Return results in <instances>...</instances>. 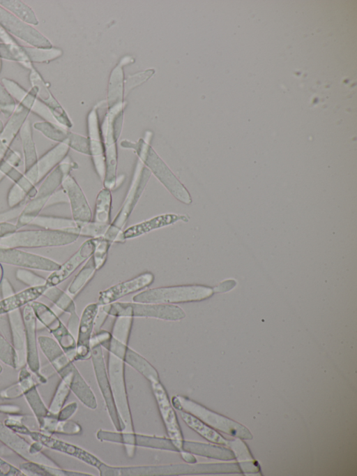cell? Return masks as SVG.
<instances>
[{
	"instance_id": "26",
	"label": "cell",
	"mask_w": 357,
	"mask_h": 476,
	"mask_svg": "<svg viewBox=\"0 0 357 476\" xmlns=\"http://www.w3.org/2000/svg\"><path fill=\"white\" fill-rule=\"evenodd\" d=\"M18 382L23 390V395L38 423L49 415V411L39 395L32 373L26 365L22 366L20 370Z\"/></svg>"
},
{
	"instance_id": "53",
	"label": "cell",
	"mask_w": 357,
	"mask_h": 476,
	"mask_svg": "<svg viewBox=\"0 0 357 476\" xmlns=\"http://www.w3.org/2000/svg\"><path fill=\"white\" fill-rule=\"evenodd\" d=\"M26 202L14 207H11L6 211L0 213V223L8 222V220L16 217L18 218Z\"/></svg>"
},
{
	"instance_id": "17",
	"label": "cell",
	"mask_w": 357,
	"mask_h": 476,
	"mask_svg": "<svg viewBox=\"0 0 357 476\" xmlns=\"http://www.w3.org/2000/svg\"><path fill=\"white\" fill-rule=\"evenodd\" d=\"M26 338V365L38 379L40 383H45L46 379L40 373V359L36 336V318L29 304L22 309Z\"/></svg>"
},
{
	"instance_id": "30",
	"label": "cell",
	"mask_w": 357,
	"mask_h": 476,
	"mask_svg": "<svg viewBox=\"0 0 357 476\" xmlns=\"http://www.w3.org/2000/svg\"><path fill=\"white\" fill-rule=\"evenodd\" d=\"M48 287L45 284L28 287L18 292H15L0 299V315L20 309L24 306L36 301L41 297Z\"/></svg>"
},
{
	"instance_id": "59",
	"label": "cell",
	"mask_w": 357,
	"mask_h": 476,
	"mask_svg": "<svg viewBox=\"0 0 357 476\" xmlns=\"http://www.w3.org/2000/svg\"><path fill=\"white\" fill-rule=\"evenodd\" d=\"M3 126H4L3 123L2 121L0 119V132H1V131L3 129Z\"/></svg>"
},
{
	"instance_id": "50",
	"label": "cell",
	"mask_w": 357,
	"mask_h": 476,
	"mask_svg": "<svg viewBox=\"0 0 357 476\" xmlns=\"http://www.w3.org/2000/svg\"><path fill=\"white\" fill-rule=\"evenodd\" d=\"M24 473L10 463L0 458V476H22Z\"/></svg>"
},
{
	"instance_id": "49",
	"label": "cell",
	"mask_w": 357,
	"mask_h": 476,
	"mask_svg": "<svg viewBox=\"0 0 357 476\" xmlns=\"http://www.w3.org/2000/svg\"><path fill=\"white\" fill-rule=\"evenodd\" d=\"M22 395L23 390L18 382L0 392V396L4 399H13Z\"/></svg>"
},
{
	"instance_id": "33",
	"label": "cell",
	"mask_w": 357,
	"mask_h": 476,
	"mask_svg": "<svg viewBox=\"0 0 357 476\" xmlns=\"http://www.w3.org/2000/svg\"><path fill=\"white\" fill-rule=\"evenodd\" d=\"M182 452L222 460H231L235 457L234 454L229 449L210 444L185 440L183 441Z\"/></svg>"
},
{
	"instance_id": "8",
	"label": "cell",
	"mask_w": 357,
	"mask_h": 476,
	"mask_svg": "<svg viewBox=\"0 0 357 476\" xmlns=\"http://www.w3.org/2000/svg\"><path fill=\"white\" fill-rule=\"evenodd\" d=\"M176 410H183L194 415L209 426L242 439H252L251 433L241 424L215 413L188 397L177 394L171 399Z\"/></svg>"
},
{
	"instance_id": "22",
	"label": "cell",
	"mask_w": 357,
	"mask_h": 476,
	"mask_svg": "<svg viewBox=\"0 0 357 476\" xmlns=\"http://www.w3.org/2000/svg\"><path fill=\"white\" fill-rule=\"evenodd\" d=\"M94 247L92 238L85 241L73 255L64 263L60 265L59 269L51 272L46 278L45 285L48 288L57 286L68 278L82 263L93 255Z\"/></svg>"
},
{
	"instance_id": "58",
	"label": "cell",
	"mask_w": 357,
	"mask_h": 476,
	"mask_svg": "<svg viewBox=\"0 0 357 476\" xmlns=\"http://www.w3.org/2000/svg\"><path fill=\"white\" fill-rule=\"evenodd\" d=\"M3 272V268H2V267H1V264H0V281H1V279H2Z\"/></svg>"
},
{
	"instance_id": "60",
	"label": "cell",
	"mask_w": 357,
	"mask_h": 476,
	"mask_svg": "<svg viewBox=\"0 0 357 476\" xmlns=\"http://www.w3.org/2000/svg\"><path fill=\"white\" fill-rule=\"evenodd\" d=\"M2 371H3V369H2L1 365L0 364V374L1 373Z\"/></svg>"
},
{
	"instance_id": "39",
	"label": "cell",
	"mask_w": 357,
	"mask_h": 476,
	"mask_svg": "<svg viewBox=\"0 0 357 476\" xmlns=\"http://www.w3.org/2000/svg\"><path fill=\"white\" fill-rule=\"evenodd\" d=\"M0 6L23 22L33 26L39 22L34 11L28 5L18 0H0Z\"/></svg>"
},
{
	"instance_id": "10",
	"label": "cell",
	"mask_w": 357,
	"mask_h": 476,
	"mask_svg": "<svg viewBox=\"0 0 357 476\" xmlns=\"http://www.w3.org/2000/svg\"><path fill=\"white\" fill-rule=\"evenodd\" d=\"M30 305L36 320L49 330L65 354L74 362L75 337L48 306L37 301L31 302Z\"/></svg>"
},
{
	"instance_id": "20",
	"label": "cell",
	"mask_w": 357,
	"mask_h": 476,
	"mask_svg": "<svg viewBox=\"0 0 357 476\" xmlns=\"http://www.w3.org/2000/svg\"><path fill=\"white\" fill-rule=\"evenodd\" d=\"M28 436L33 441L40 442L43 446L75 457L98 470L104 463V462L88 451L75 445L54 438L47 435V433L31 431Z\"/></svg>"
},
{
	"instance_id": "45",
	"label": "cell",
	"mask_w": 357,
	"mask_h": 476,
	"mask_svg": "<svg viewBox=\"0 0 357 476\" xmlns=\"http://www.w3.org/2000/svg\"><path fill=\"white\" fill-rule=\"evenodd\" d=\"M15 278L28 287L42 285L46 283L45 278L25 268H17L15 271Z\"/></svg>"
},
{
	"instance_id": "25",
	"label": "cell",
	"mask_w": 357,
	"mask_h": 476,
	"mask_svg": "<svg viewBox=\"0 0 357 476\" xmlns=\"http://www.w3.org/2000/svg\"><path fill=\"white\" fill-rule=\"evenodd\" d=\"M188 221V216L184 214L174 213L160 214L127 228L123 231L122 237L126 241L173 225L178 221L187 223Z\"/></svg>"
},
{
	"instance_id": "11",
	"label": "cell",
	"mask_w": 357,
	"mask_h": 476,
	"mask_svg": "<svg viewBox=\"0 0 357 476\" xmlns=\"http://www.w3.org/2000/svg\"><path fill=\"white\" fill-rule=\"evenodd\" d=\"M91 359L96 380L112 424L116 431H122L123 426L114 405L102 348L93 334L91 339Z\"/></svg>"
},
{
	"instance_id": "29",
	"label": "cell",
	"mask_w": 357,
	"mask_h": 476,
	"mask_svg": "<svg viewBox=\"0 0 357 476\" xmlns=\"http://www.w3.org/2000/svg\"><path fill=\"white\" fill-rule=\"evenodd\" d=\"M43 295L61 311L69 314L67 327L74 336H77L79 318L73 297L57 286L47 288Z\"/></svg>"
},
{
	"instance_id": "21",
	"label": "cell",
	"mask_w": 357,
	"mask_h": 476,
	"mask_svg": "<svg viewBox=\"0 0 357 476\" xmlns=\"http://www.w3.org/2000/svg\"><path fill=\"white\" fill-rule=\"evenodd\" d=\"M1 83L18 104L36 114L44 121L57 124L49 109L30 91L26 90L15 81L9 78H2Z\"/></svg>"
},
{
	"instance_id": "37",
	"label": "cell",
	"mask_w": 357,
	"mask_h": 476,
	"mask_svg": "<svg viewBox=\"0 0 357 476\" xmlns=\"http://www.w3.org/2000/svg\"><path fill=\"white\" fill-rule=\"evenodd\" d=\"M111 190L104 187L97 195L94 214L91 221L101 225H109L111 223Z\"/></svg>"
},
{
	"instance_id": "57",
	"label": "cell",
	"mask_w": 357,
	"mask_h": 476,
	"mask_svg": "<svg viewBox=\"0 0 357 476\" xmlns=\"http://www.w3.org/2000/svg\"><path fill=\"white\" fill-rule=\"evenodd\" d=\"M20 408L17 406L10 404L0 405V412L5 414L20 413Z\"/></svg>"
},
{
	"instance_id": "14",
	"label": "cell",
	"mask_w": 357,
	"mask_h": 476,
	"mask_svg": "<svg viewBox=\"0 0 357 476\" xmlns=\"http://www.w3.org/2000/svg\"><path fill=\"white\" fill-rule=\"evenodd\" d=\"M29 269L52 272L60 267L59 262L43 255L26 252L17 248L0 246V264Z\"/></svg>"
},
{
	"instance_id": "32",
	"label": "cell",
	"mask_w": 357,
	"mask_h": 476,
	"mask_svg": "<svg viewBox=\"0 0 357 476\" xmlns=\"http://www.w3.org/2000/svg\"><path fill=\"white\" fill-rule=\"evenodd\" d=\"M122 359L125 364L136 370L150 383L160 381V376L155 368L137 352L128 346Z\"/></svg>"
},
{
	"instance_id": "19",
	"label": "cell",
	"mask_w": 357,
	"mask_h": 476,
	"mask_svg": "<svg viewBox=\"0 0 357 476\" xmlns=\"http://www.w3.org/2000/svg\"><path fill=\"white\" fill-rule=\"evenodd\" d=\"M100 306L89 304L84 308L76 336V353L74 361H84L91 358V339L94 332V322Z\"/></svg>"
},
{
	"instance_id": "48",
	"label": "cell",
	"mask_w": 357,
	"mask_h": 476,
	"mask_svg": "<svg viewBox=\"0 0 357 476\" xmlns=\"http://www.w3.org/2000/svg\"><path fill=\"white\" fill-rule=\"evenodd\" d=\"M17 104L8 94L1 82H0V110L5 117L9 118L14 112Z\"/></svg>"
},
{
	"instance_id": "1",
	"label": "cell",
	"mask_w": 357,
	"mask_h": 476,
	"mask_svg": "<svg viewBox=\"0 0 357 476\" xmlns=\"http://www.w3.org/2000/svg\"><path fill=\"white\" fill-rule=\"evenodd\" d=\"M69 149L68 141L59 142L25 170L8 192V207H14L27 202L26 195L29 191L43 181L67 156Z\"/></svg>"
},
{
	"instance_id": "15",
	"label": "cell",
	"mask_w": 357,
	"mask_h": 476,
	"mask_svg": "<svg viewBox=\"0 0 357 476\" xmlns=\"http://www.w3.org/2000/svg\"><path fill=\"white\" fill-rule=\"evenodd\" d=\"M0 24L10 35H13L31 47H52L51 42L39 31L20 20L1 6Z\"/></svg>"
},
{
	"instance_id": "5",
	"label": "cell",
	"mask_w": 357,
	"mask_h": 476,
	"mask_svg": "<svg viewBox=\"0 0 357 476\" xmlns=\"http://www.w3.org/2000/svg\"><path fill=\"white\" fill-rule=\"evenodd\" d=\"M100 308L108 316L114 318H149L177 322L186 316L183 309L175 304L115 302Z\"/></svg>"
},
{
	"instance_id": "7",
	"label": "cell",
	"mask_w": 357,
	"mask_h": 476,
	"mask_svg": "<svg viewBox=\"0 0 357 476\" xmlns=\"http://www.w3.org/2000/svg\"><path fill=\"white\" fill-rule=\"evenodd\" d=\"M79 236L75 234L47 230H17L0 238V246L8 248L57 247L75 242Z\"/></svg>"
},
{
	"instance_id": "52",
	"label": "cell",
	"mask_w": 357,
	"mask_h": 476,
	"mask_svg": "<svg viewBox=\"0 0 357 476\" xmlns=\"http://www.w3.org/2000/svg\"><path fill=\"white\" fill-rule=\"evenodd\" d=\"M78 406L75 401L63 406L56 415L60 420H68L77 410Z\"/></svg>"
},
{
	"instance_id": "36",
	"label": "cell",
	"mask_w": 357,
	"mask_h": 476,
	"mask_svg": "<svg viewBox=\"0 0 357 476\" xmlns=\"http://www.w3.org/2000/svg\"><path fill=\"white\" fill-rule=\"evenodd\" d=\"M18 135L22 147L25 171L32 166L38 159L33 137L32 125L29 119H27L24 122Z\"/></svg>"
},
{
	"instance_id": "31",
	"label": "cell",
	"mask_w": 357,
	"mask_h": 476,
	"mask_svg": "<svg viewBox=\"0 0 357 476\" xmlns=\"http://www.w3.org/2000/svg\"><path fill=\"white\" fill-rule=\"evenodd\" d=\"M0 441L10 449L27 461L38 463V459L31 453V444L17 433L0 423Z\"/></svg>"
},
{
	"instance_id": "3",
	"label": "cell",
	"mask_w": 357,
	"mask_h": 476,
	"mask_svg": "<svg viewBox=\"0 0 357 476\" xmlns=\"http://www.w3.org/2000/svg\"><path fill=\"white\" fill-rule=\"evenodd\" d=\"M121 144L123 148L135 150L140 161L174 198L185 204L192 203L188 190L147 142L140 139L137 142L123 140Z\"/></svg>"
},
{
	"instance_id": "6",
	"label": "cell",
	"mask_w": 357,
	"mask_h": 476,
	"mask_svg": "<svg viewBox=\"0 0 357 476\" xmlns=\"http://www.w3.org/2000/svg\"><path fill=\"white\" fill-rule=\"evenodd\" d=\"M213 288L202 285L162 286L143 290L135 295V302L176 304L199 302L211 297Z\"/></svg>"
},
{
	"instance_id": "35",
	"label": "cell",
	"mask_w": 357,
	"mask_h": 476,
	"mask_svg": "<svg viewBox=\"0 0 357 476\" xmlns=\"http://www.w3.org/2000/svg\"><path fill=\"white\" fill-rule=\"evenodd\" d=\"M178 411L185 424L205 439L220 445H227L229 443L224 437L215 431L212 427L209 426L194 415L183 410Z\"/></svg>"
},
{
	"instance_id": "51",
	"label": "cell",
	"mask_w": 357,
	"mask_h": 476,
	"mask_svg": "<svg viewBox=\"0 0 357 476\" xmlns=\"http://www.w3.org/2000/svg\"><path fill=\"white\" fill-rule=\"evenodd\" d=\"M62 203H68V200L65 190L61 186L51 195L45 207Z\"/></svg>"
},
{
	"instance_id": "42",
	"label": "cell",
	"mask_w": 357,
	"mask_h": 476,
	"mask_svg": "<svg viewBox=\"0 0 357 476\" xmlns=\"http://www.w3.org/2000/svg\"><path fill=\"white\" fill-rule=\"evenodd\" d=\"M29 60L33 63H49L62 55V50L58 47H36L23 46Z\"/></svg>"
},
{
	"instance_id": "16",
	"label": "cell",
	"mask_w": 357,
	"mask_h": 476,
	"mask_svg": "<svg viewBox=\"0 0 357 476\" xmlns=\"http://www.w3.org/2000/svg\"><path fill=\"white\" fill-rule=\"evenodd\" d=\"M29 80L31 87L29 91L49 109L56 123L66 128H71L73 124L67 113L51 93L47 83L34 67L30 70Z\"/></svg>"
},
{
	"instance_id": "61",
	"label": "cell",
	"mask_w": 357,
	"mask_h": 476,
	"mask_svg": "<svg viewBox=\"0 0 357 476\" xmlns=\"http://www.w3.org/2000/svg\"><path fill=\"white\" fill-rule=\"evenodd\" d=\"M0 112H1V110H0Z\"/></svg>"
},
{
	"instance_id": "43",
	"label": "cell",
	"mask_w": 357,
	"mask_h": 476,
	"mask_svg": "<svg viewBox=\"0 0 357 476\" xmlns=\"http://www.w3.org/2000/svg\"><path fill=\"white\" fill-rule=\"evenodd\" d=\"M70 392V389L68 382L61 379L48 408L50 415H56L59 413L64 406Z\"/></svg>"
},
{
	"instance_id": "40",
	"label": "cell",
	"mask_w": 357,
	"mask_h": 476,
	"mask_svg": "<svg viewBox=\"0 0 357 476\" xmlns=\"http://www.w3.org/2000/svg\"><path fill=\"white\" fill-rule=\"evenodd\" d=\"M0 58L15 61L29 70L33 68V64L29 60L23 46L20 45L17 43L13 44L0 43Z\"/></svg>"
},
{
	"instance_id": "44",
	"label": "cell",
	"mask_w": 357,
	"mask_h": 476,
	"mask_svg": "<svg viewBox=\"0 0 357 476\" xmlns=\"http://www.w3.org/2000/svg\"><path fill=\"white\" fill-rule=\"evenodd\" d=\"M94 242L93 258L97 270L101 269L105 264L109 248L112 244L103 237L92 238Z\"/></svg>"
},
{
	"instance_id": "27",
	"label": "cell",
	"mask_w": 357,
	"mask_h": 476,
	"mask_svg": "<svg viewBox=\"0 0 357 476\" xmlns=\"http://www.w3.org/2000/svg\"><path fill=\"white\" fill-rule=\"evenodd\" d=\"M30 112L20 104L8 118L0 132V164L9 153L10 146L24 124L28 119Z\"/></svg>"
},
{
	"instance_id": "38",
	"label": "cell",
	"mask_w": 357,
	"mask_h": 476,
	"mask_svg": "<svg viewBox=\"0 0 357 476\" xmlns=\"http://www.w3.org/2000/svg\"><path fill=\"white\" fill-rule=\"evenodd\" d=\"M97 271L91 256L75 275L67 288V293L72 297L77 296L91 281Z\"/></svg>"
},
{
	"instance_id": "4",
	"label": "cell",
	"mask_w": 357,
	"mask_h": 476,
	"mask_svg": "<svg viewBox=\"0 0 357 476\" xmlns=\"http://www.w3.org/2000/svg\"><path fill=\"white\" fill-rule=\"evenodd\" d=\"M151 175L149 170L138 161L123 204L103 236L112 244L125 241L122 237L124 227L142 195Z\"/></svg>"
},
{
	"instance_id": "24",
	"label": "cell",
	"mask_w": 357,
	"mask_h": 476,
	"mask_svg": "<svg viewBox=\"0 0 357 476\" xmlns=\"http://www.w3.org/2000/svg\"><path fill=\"white\" fill-rule=\"evenodd\" d=\"M88 128L90 155L92 156L96 172L101 181H103L106 170L105 149L98 118L95 111H92L89 114Z\"/></svg>"
},
{
	"instance_id": "18",
	"label": "cell",
	"mask_w": 357,
	"mask_h": 476,
	"mask_svg": "<svg viewBox=\"0 0 357 476\" xmlns=\"http://www.w3.org/2000/svg\"><path fill=\"white\" fill-rule=\"evenodd\" d=\"M154 278L151 272H146L116 283L99 292L97 304L100 306L107 305L126 295L144 290L151 285Z\"/></svg>"
},
{
	"instance_id": "13",
	"label": "cell",
	"mask_w": 357,
	"mask_h": 476,
	"mask_svg": "<svg viewBox=\"0 0 357 476\" xmlns=\"http://www.w3.org/2000/svg\"><path fill=\"white\" fill-rule=\"evenodd\" d=\"M150 384L168 438L176 446L178 453H181L184 438L176 416V410L173 407L167 392L160 381Z\"/></svg>"
},
{
	"instance_id": "47",
	"label": "cell",
	"mask_w": 357,
	"mask_h": 476,
	"mask_svg": "<svg viewBox=\"0 0 357 476\" xmlns=\"http://www.w3.org/2000/svg\"><path fill=\"white\" fill-rule=\"evenodd\" d=\"M22 161L21 154L16 150H10L0 164V182L8 177L10 172L18 167Z\"/></svg>"
},
{
	"instance_id": "41",
	"label": "cell",
	"mask_w": 357,
	"mask_h": 476,
	"mask_svg": "<svg viewBox=\"0 0 357 476\" xmlns=\"http://www.w3.org/2000/svg\"><path fill=\"white\" fill-rule=\"evenodd\" d=\"M33 126L48 139L58 143L65 141L68 142L72 133L67 128L58 124L46 121L36 122Z\"/></svg>"
},
{
	"instance_id": "2",
	"label": "cell",
	"mask_w": 357,
	"mask_h": 476,
	"mask_svg": "<svg viewBox=\"0 0 357 476\" xmlns=\"http://www.w3.org/2000/svg\"><path fill=\"white\" fill-rule=\"evenodd\" d=\"M39 347L61 379L69 385L70 391L84 405L95 399V394L72 361L63 351L58 343L51 337H38Z\"/></svg>"
},
{
	"instance_id": "34",
	"label": "cell",
	"mask_w": 357,
	"mask_h": 476,
	"mask_svg": "<svg viewBox=\"0 0 357 476\" xmlns=\"http://www.w3.org/2000/svg\"><path fill=\"white\" fill-rule=\"evenodd\" d=\"M40 430L45 433L78 435L82 432L81 426L70 420H60L56 415H48L38 423Z\"/></svg>"
},
{
	"instance_id": "9",
	"label": "cell",
	"mask_w": 357,
	"mask_h": 476,
	"mask_svg": "<svg viewBox=\"0 0 357 476\" xmlns=\"http://www.w3.org/2000/svg\"><path fill=\"white\" fill-rule=\"evenodd\" d=\"M107 371L114 405L123 433L135 432L125 379V362L117 355L107 352Z\"/></svg>"
},
{
	"instance_id": "46",
	"label": "cell",
	"mask_w": 357,
	"mask_h": 476,
	"mask_svg": "<svg viewBox=\"0 0 357 476\" xmlns=\"http://www.w3.org/2000/svg\"><path fill=\"white\" fill-rule=\"evenodd\" d=\"M0 360L13 369L17 368V357L11 343L0 333Z\"/></svg>"
},
{
	"instance_id": "23",
	"label": "cell",
	"mask_w": 357,
	"mask_h": 476,
	"mask_svg": "<svg viewBox=\"0 0 357 476\" xmlns=\"http://www.w3.org/2000/svg\"><path fill=\"white\" fill-rule=\"evenodd\" d=\"M70 205L72 218L77 221L88 222L92 220V213L86 198L73 176L67 175L61 184Z\"/></svg>"
},
{
	"instance_id": "55",
	"label": "cell",
	"mask_w": 357,
	"mask_h": 476,
	"mask_svg": "<svg viewBox=\"0 0 357 476\" xmlns=\"http://www.w3.org/2000/svg\"><path fill=\"white\" fill-rule=\"evenodd\" d=\"M17 230L15 224L3 222L0 223V238Z\"/></svg>"
},
{
	"instance_id": "12",
	"label": "cell",
	"mask_w": 357,
	"mask_h": 476,
	"mask_svg": "<svg viewBox=\"0 0 357 476\" xmlns=\"http://www.w3.org/2000/svg\"><path fill=\"white\" fill-rule=\"evenodd\" d=\"M31 225L43 229L59 230L77 235L79 237L96 238L103 237L109 225L93 222H82L73 218L39 215Z\"/></svg>"
},
{
	"instance_id": "56",
	"label": "cell",
	"mask_w": 357,
	"mask_h": 476,
	"mask_svg": "<svg viewBox=\"0 0 357 476\" xmlns=\"http://www.w3.org/2000/svg\"><path fill=\"white\" fill-rule=\"evenodd\" d=\"M0 40L5 44L17 43L15 39L0 24Z\"/></svg>"
},
{
	"instance_id": "54",
	"label": "cell",
	"mask_w": 357,
	"mask_h": 476,
	"mask_svg": "<svg viewBox=\"0 0 357 476\" xmlns=\"http://www.w3.org/2000/svg\"><path fill=\"white\" fill-rule=\"evenodd\" d=\"M0 288L1 298H4L15 292L11 283L6 278H2L0 281Z\"/></svg>"
},
{
	"instance_id": "28",
	"label": "cell",
	"mask_w": 357,
	"mask_h": 476,
	"mask_svg": "<svg viewBox=\"0 0 357 476\" xmlns=\"http://www.w3.org/2000/svg\"><path fill=\"white\" fill-rule=\"evenodd\" d=\"M10 343L17 357V368L26 365V338L22 309H17L8 314Z\"/></svg>"
}]
</instances>
